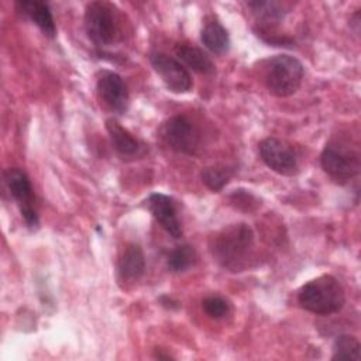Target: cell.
Wrapping results in <instances>:
<instances>
[{"label": "cell", "mask_w": 361, "mask_h": 361, "mask_svg": "<svg viewBox=\"0 0 361 361\" xmlns=\"http://www.w3.org/2000/svg\"><path fill=\"white\" fill-rule=\"evenodd\" d=\"M161 138L175 152L193 155L199 148V135L185 116H173L161 127Z\"/></svg>", "instance_id": "52a82bcc"}, {"label": "cell", "mask_w": 361, "mask_h": 361, "mask_svg": "<svg viewBox=\"0 0 361 361\" xmlns=\"http://www.w3.org/2000/svg\"><path fill=\"white\" fill-rule=\"evenodd\" d=\"M203 310L213 319H221L230 312V305L221 296H209L202 302Z\"/></svg>", "instance_id": "44dd1931"}, {"label": "cell", "mask_w": 361, "mask_h": 361, "mask_svg": "<svg viewBox=\"0 0 361 361\" xmlns=\"http://www.w3.org/2000/svg\"><path fill=\"white\" fill-rule=\"evenodd\" d=\"M303 79V65L290 55H276L268 61L264 82L269 93L288 97L298 92Z\"/></svg>", "instance_id": "3957f363"}, {"label": "cell", "mask_w": 361, "mask_h": 361, "mask_svg": "<svg viewBox=\"0 0 361 361\" xmlns=\"http://www.w3.org/2000/svg\"><path fill=\"white\" fill-rule=\"evenodd\" d=\"M17 8L25 14L47 37H55L56 27L49 7L42 1H17Z\"/></svg>", "instance_id": "5bb4252c"}, {"label": "cell", "mask_w": 361, "mask_h": 361, "mask_svg": "<svg viewBox=\"0 0 361 361\" xmlns=\"http://www.w3.org/2000/svg\"><path fill=\"white\" fill-rule=\"evenodd\" d=\"M4 182L17 202L27 227L35 228L38 226V214L34 207V190L28 175L18 168H8L4 171Z\"/></svg>", "instance_id": "8992f818"}, {"label": "cell", "mask_w": 361, "mask_h": 361, "mask_svg": "<svg viewBox=\"0 0 361 361\" xmlns=\"http://www.w3.org/2000/svg\"><path fill=\"white\" fill-rule=\"evenodd\" d=\"M85 30L96 45H109L117 35V21L107 3L92 1L85 10Z\"/></svg>", "instance_id": "5b68a950"}, {"label": "cell", "mask_w": 361, "mask_h": 361, "mask_svg": "<svg viewBox=\"0 0 361 361\" xmlns=\"http://www.w3.org/2000/svg\"><path fill=\"white\" fill-rule=\"evenodd\" d=\"M149 61L168 90L173 93H188L192 89L193 83L189 72L176 59L166 54L154 52L151 54Z\"/></svg>", "instance_id": "9c48e42d"}, {"label": "cell", "mask_w": 361, "mask_h": 361, "mask_svg": "<svg viewBox=\"0 0 361 361\" xmlns=\"http://www.w3.org/2000/svg\"><path fill=\"white\" fill-rule=\"evenodd\" d=\"M258 149L264 164L274 172L290 176L298 171V155L286 141L268 137L259 142Z\"/></svg>", "instance_id": "ba28073f"}, {"label": "cell", "mask_w": 361, "mask_h": 361, "mask_svg": "<svg viewBox=\"0 0 361 361\" xmlns=\"http://www.w3.org/2000/svg\"><path fill=\"white\" fill-rule=\"evenodd\" d=\"M333 360H354L361 358V345L360 341L350 334L338 336L333 344Z\"/></svg>", "instance_id": "ac0fdd59"}, {"label": "cell", "mask_w": 361, "mask_h": 361, "mask_svg": "<svg viewBox=\"0 0 361 361\" xmlns=\"http://www.w3.org/2000/svg\"><path fill=\"white\" fill-rule=\"evenodd\" d=\"M247 6L252 10V13L267 23H276L281 21L285 16L283 4L276 1H250Z\"/></svg>", "instance_id": "d6986e66"}, {"label": "cell", "mask_w": 361, "mask_h": 361, "mask_svg": "<svg viewBox=\"0 0 361 361\" xmlns=\"http://www.w3.org/2000/svg\"><path fill=\"white\" fill-rule=\"evenodd\" d=\"M252 244L254 233L248 224H231L213 237L212 254L221 267L238 271L245 264Z\"/></svg>", "instance_id": "6da1fadb"}, {"label": "cell", "mask_w": 361, "mask_h": 361, "mask_svg": "<svg viewBox=\"0 0 361 361\" xmlns=\"http://www.w3.org/2000/svg\"><path fill=\"white\" fill-rule=\"evenodd\" d=\"M117 269H118L121 279L128 281V282L138 281L144 275L145 257L138 244L133 243L124 248V251L118 259Z\"/></svg>", "instance_id": "4fadbf2b"}, {"label": "cell", "mask_w": 361, "mask_h": 361, "mask_svg": "<svg viewBox=\"0 0 361 361\" xmlns=\"http://www.w3.org/2000/svg\"><path fill=\"white\" fill-rule=\"evenodd\" d=\"M196 259V252L189 244H182L172 250L166 258V267L171 272L179 274L189 269Z\"/></svg>", "instance_id": "e0dca14e"}, {"label": "cell", "mask_w": 361, "mask_h": 361, "mask_svg": "<svg viewBox=\"0 0 361 361\" xmlns=\"http://www.w3.org/2000/svg\"><path fill=\"white\" fill-rule=\"evenodd\" d=\"M203 45L213 54H224L230 47V37L227 30L217 21L210 20L204 24L200 32Z\"/></svg>", "instance_id": "2e32d148"}, {"label": "cell", "mask_w": 361, "mask_h": 361, "mask_svg": "<svg viewBox=\"0 0 361 361\" xmlns=\"http://www.w3.org/2000/svg\"><path fill=\"white\" fill-rule=\"evenodd\" d=\"M176 56L183 61L192 71L203 75L214 72L213 61L197 47L190 44H176L175 47Z\"/></svg>", "instance_id": "9a60e30c"}, {"label": "cell", "mask_w": 361, "mask_h": 361, "mask_svg": "<svg viewBox=\"0 0 361 361\" xmlns=\"http://www.w3.org/2000/svg\"><path fill=\"white\" fill-rule=\"evenodd\" d=\"M322 166L337 182H347L360 172V155L341 142H330L320 157Z\"/></svg>", "instance_id": "277c9868"}, {"label": "cell", "mask_w": 361, "mask_h": 361, "mask_svg": "<svg viewBox=\"0 0 361 361\" xmlns=\"http://www.w3.org/2000/svg\"><path fill=\"white\" fill-rule=\"evenodd\" d=\"M106 128L116 152L123 158L137 157L141 151L140 141L114 118L106 120Z\"/></svg>", "instance_id": "7c38bea8"}, {"label": "cell", "mask_w": 361, "mask_h": 361, "mask_svg": "<svg viewBox=\"0 0 361 361\" xmlns=\"http://www.w3.org/2000/svg\"><path fill=\"white\" fill-rule=\"evenodd\" d=\"M299 305L314 314H333L343 309L345 293L333 275H320L305 283L298 293Z\"/></svg>", "instance_id": "7a4b0ae2"}, {"label": "cell", "mask_w": 361, "mask_h": 361, "mask_svg": "<svg viewBox=\"0 0 361 361\" xmlns=\"http://www.w3.org/2000/svg\"><path fill=\"white\" fill-rule=\"evenodd\" d=\"M202 182L213 192L221 190L231 178V171L224 166H209L202 171Z\"/></svg>", "instance_id": "ffe728a7"}, {"label": "cell", "mask_w": 361, "mask_h": 361, "mask_svg": "<svg viewBox=\"0 0 361 361\" xmlns=\"http://www.w3.org/2000/svg\"><path fill=\"white\" fill-rule=\"evenodd\" d=\"M147 207L154 216V219L169 233L173 238L182 235V227L176 216V209L173 200L164 193H151L147 199Z\"/></svg>", "instance_id": "8fae6325"}, {"label": "cell", "mask_w": 361, "mask_h": 361, "mask_svg": "<svg viewBox=\"0 0 361 361\" xmlns=\"http://www.w3.org/2000/svg\"><path fill=\"white\" fill-rule=\"evenodd\" d=\"M97 92L110 110L117 114H124L127 111L130 96L127 86L118 73L103 71L97 78Z\"/></svg>", "instance_id": "30bf717a"}]
</instances>
